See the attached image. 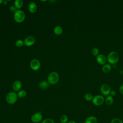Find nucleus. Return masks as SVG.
<instances>
[{
    "label": "nucleus",
    "instance_id": "1",
    "mask_svg": "<svg viewBox=\"0 0 123 123\" xmlns=\"http://www.w3.org/2000/svg\"><path fill=\"white\" fill-rule=\"evenodd\" d=\"M119 58L118 53L115 51H112L109 53L107 57V60L110 63L113 65L118 62Z\"/></svg>",
    "mask_w": 123,
    "mask_h": 123
},
{
    "label": "nucleus",
    "instance_id": "2",
    "mask_svg": "<svg viewBox=\"0 0 123 123\" xmlns=\"http://www.w3.org/2000/svg\"><path fill=\"white\" fill-rule=\"evenodd\" d=\"M25 13L21 10H17V11L14 13V19L17 23H20L23 22L25 19Z\"/></svg>",
    "mask_w": 123,
    "mask_h": 123
},
{
    "label": "nucleus",
    "instance_id": "3",
    "mask_svg": "<svg viewBox=\"0 0 123 123\" xmlns=\"http://www.w3.org/2000/svg\"><path fill=\"white\" fill-rule=\"evenodd\" d=\"M59 79V76L58 74L56 72H52L48 75V83L50 84L54 85L58 82Z\"/></svg>",
    "mask_w": 123,
    "mask_h": 123
},
{
    "label": "nucleus",
    "instance_id": "4",
    "mask_svg": "<svg viewBox=\"0 0 123 123\" xmlns=\"http://www.w3.org/2000/svg\"><path fill=\"white\" fill-rule=\"evenodd\" d=\"M17 95L15 92H10L6 96V101L9 104H14L17 100Z\"/></svg>",
    "mask_w": 123,
    "mask_h": 123
},
{
    "label": "nucleus",
    "instance_id": "5",
    "mask_svg": "<svg viewBox=\"0 0 123 123\" xmlns=\"http://www.w3.org/2000/svg\"><path fill=\"white\" fill-rule=\"evenodd\" d=\"M92 103L95 106H100L105 101V99L104 97L99 95H98L93 97L92 99Z\"/></svg>",
    "mask_w": 123,
    "mask_h": 123
},
{
    "label": "nucleus",
    "instance_id": "6",
    "mask_svg": "<svg viewBox=\"0 0 123 123\" xmlns=\"http://www.w3.org/2000/svg\"><path fill=\"white\" fill-rule=\"evenodd\" d=\"M42 120V115L40 112H36L31 116V120L33 123H38Z\"/></svg>",
    "mask_w": 123,
    "mask_h": 123
},
{
    "label": "nucleus",
    "instance_id": "7",
    "mask_svg": "<svg viewBox=\"0 0 123 123\" xmlns=\"http://www.w3.org/2000/svg\"><path fill=\"white\" fill-rule=\"evenodd\" d=\"M111 91V87L107 84H104L100 87V91L103 95L108 96Z\"/></svg>",
    "mask_w": 123,
    "mask_h": 123
},
{
    "label": "nucleus",
    "instance_id": "8",
    "mask_svg": "<svg viewBox=\"0 0 123 123\" xmlns=\"http://www.w3.org/2000/svg\"><path fill=\"white\" fill-rule=\"evenodd\" d=\"M30 66L32 70L34 71H37L40 67V63L37 60L33 59L30 62Z\"/></svg>",
    "mask_w": 123,
    "mask_h": 123
},
{
    "label": "nucleus",
    "instance_id": "9",
    "mask_svg": "<svg viewBox=\"0 0 123 123\" xmlns=\"http://www.w3.org/2000/svg\"><path fill=\"white\" fill-rule=\"evenodd\" d=\"M24 42V44L25 46L27 47H29V46H32L35 43V39L32 36H28L25 38Z\"/></svg>",
    "mask_w": 123,
    "mask_h": 123
},
{
    "label": "nucleus",
    "instance_id": "10",
    "mask_svg": "<svg viewBox=\"0 0 123 123\" xmlns=\"http://www.w3.org/2000/svg\"><path fill=\"white\" fill-rule=\"evenodd\" d=\"M96 60L98 63L101 65H104L107 61L106 56L102 54H99L97 56Z\"/></svg>",
    "mask_w": 123,
    "mask_h": 123
},
{
    "label": "nucleus",
    "instance_id": "11",
    "mask_svg": "<svg viewBox=\"0 0 123 123\" xmlns=\"http://www.w3.org/2000/svg\"><path fill=\"white\" fill-rule=\"evenodd\" d=\"M22 87V83L19 80H16L12 85V89L14 91H19Z\"/></svg>",
    "mask_w": 123,
    "mask_h": 123
},
{
    "label": "nucleus",
    "instance_id": "12",
    "mask_svg": "<svg viewBox=\"0 0 123 123\" xmlns=\"http://www.w3.org/2000/svg\"><path fill=\"white\" fill-rule=\"evenodd\" d=\"M37 10V6L35 2L32 1L28 5V10L31 13H35Z\"/></svg>",
    "mask_w": 123,
    "mask_h": 123
},
{
    "label": "nucleus",
    "instance_id": "13",
    "mask_svg": "<svg viewBox=\"0 0 123 123\" xmlns=\"http://www.w3.org/2000/svg\"><path fill=\"white\" fill-rule=\"evenodd\" d=\"M97 118L94 116L88 117L85 121V123H97Z\"/></svg>",
    "mask_w": 123,
    "mask_h": 123
},
{
    "label": "nucleus",
    "instance_id": "14",
    "mask_svg": "<svg viewBox=\"0 0 123 123\" xmlns=\"http://www.w3.org/2000/svg\"><path fill=\"white\" fill-rule=\"evenodd\" d=\"M111 69V66L110 64H104L102 68V70L104 73H109Z\"/></svg>",
    "mask_w": 123,
    "mask_h": 123
},
{
    "label": "nucleus",
    "instance_id": "15",
    "mask_svg": "<svg viewBox=\"0 0 123 123\" xmlns=\"http://www.w3.org/2000/svg\"><path fill=\"white\" fill-rule=\"evenodd\" d=\"M105 102L107 105H111L113 102V97L111 95H108V96H107L105 99Z\"/></svg>",
    "mask_w": 123,
    "mask_h": 123
},
{
    "label": "nucleus",
    "instance_id": "16",
    "mask_svg": "<svg viewBox=\"0 0 123 123\" xmlns=\"http://www.w3.org/2000/svg\"><path fill=\"white\" fill-rule=\"evenodd\" d=\"M23 5V1L22 0H15L14 1V6L17 10H19Z\"/></svg>",
    "mask_w": 123,
    "mask_h": 123
},
{
    "label": "nucleus",
    "instance_id": "17",
    "mask_svg": "<svg viewBox=\"0 0 123 123\" xmlns=\"http://www.w3.org/2000/svg\"><path fill=\"white\" fill-rule=\"evenodd\" d=\"M49 86V83L46 81H42L39 83V86L41 89H47Z\"/></svg>",
    "mask_w": 123,
    "mask_h": 123
},
{
    "label": "nucleus",
    "instance_id": "18",
    "mask_svg": "<svg viewBox=\"0 0 123 123\" xmlns=\"http://www.w3.org/2000/svg\"><path fill=\"white\" fill-rule=\"evenodd\" d=\"M53 31L55 34L60 35L62 33V28L60 26H56L54 28Z\"/></svg>",
    "mask_w": 123,
    "mask_h": 123
},
{
    "label": "nucleus",
    "instance_id": "19",
    "mask_svg": "<svg viewBox=\"0 0 123 123\" xmlns=\"http://www.w3.org/2000/svg\"><path fill=\"white\" fill-rule=\"evenodd\" d=\"M17 95V97L20 98H23L26 96V92L24 90H21L18 92Z\"/></svg>",
    "mask_w": 123,
    "mask_h": 123
},
{
    "label": "nucleus",
    "instance_id": "20",
    "mask_svg": "<svg viewBox=\"0 0 123 123\" xmlns=\"http://www.w3.org/2000/svg\"><path fill=\"white\" fill-rule=\"evenodd\" d=\"M61 123H67L68 122V118L66 115H62L60 119Z\"/></svg>",
    "mask_w": 123,
    "mask_h": 123
},
{
    "label": "nucleus",
    "instance_id": "21",
    "mask_svg": "<svg viewBox=\"0 0 123 123\" xmlns=\"http://www.w3.org/2000/svg\"><path fill=\"white\" fill-rule=\"evenodd\" d=\"M84 98H85V99L86 101H91V100H92L93 98V96L92 94L88 93H86L85 95Z\"/></svg>",
    "mask_w": 123,
    "mask_h": 123
},
{
    "label": "nucleus",
    "instance_id": "22",
    "mask_svg": "<svg viewBox=\"0 0 123 123\" xmlns=\"http://www.w3.org/2000/svg\"><path fill=\"white\" fill-rule=\"evenodd\" d=\"M24 44V42L21 39L17 40L15 42V45L17 47H21L23 46Z\"/></svg>",
    "mask_w": 123,
    "mask_h": 123
},
{
    "label": "nucleus",
    "instance_id": "23",
    "mask_svg": "<svg viewBox=\"0 0 123 123\" xmlns=\"http://www.w3.org/2000/svg\"><path fill=\"white\" fill-rule=\"evenodd\" d=\"M111 123H123V121L118 118H114L112 119Z\"/></svg>",
    "mask_w": 123,
    "mask_h": 123
},
{
    "label": "nucleus",
    "instance_id": "24",
    "mask_svg": "<svg viewBox=\"0 0 123 123\" xmlns=\"http://www.w3.org/2000/svg\"><path fill=\"white\" fill-rule=\"evenodd\" d=\"M92 53L95 56H97L99 54V50L97 48H94L92 50Z\"/></svg>",
    "mask_w": 123,
    "mask_h": 123
},
{
    "label": "nucleus",
    "instance_id": "25",
    "mask_svg": "<svg viewBox=\"0 0 123 123\" xmlns=\"http://www.w3.org/2000/svg\"><path fill=\"white\" fill-rule=\"evenodd\" d=\"M41 123H54V122L51 118H46L43 120Z\"/></svg>",
    "mask_w": 123,
    "mask_h": 123
},
{
    "label": "nucleus",
    "instance_id": "26",
    "mask_svg": "<svg viewBox=\"0 0 123 123\" xmlns=\"http://www.w3.org/2000/svg\"><path fill=\"white\" fill-rule=\"evenodd\" d=\"M9 10L12 12H14V13H15V12L17 11L16 8L15 7V6H11L9 8Z\"/></svg>",
    "mask_w": 123,
    "mask_h": 123
},
{
    "label": "nucleus",
    "instance_id": "27",
    "mask_svg": "<svg viewBox=\"0 0 123 123\" xmlns=\"http://www.w3.org/2000/svg\"><path fill=\"white\" fill-rule=\"evenodd\" d=\"M110 94L111 96H112H112H115V95H116V92H115V91H114V90H112L111 91Z\"/></svg>",
    "mask_w": 123,
    "mask_h": 123
},
{
    "label": "nucleus",
    "instance_id": "28",
    "mask_svg": "<svg viewBox=\"0 0 123 123\" xmlns=\"http://www.w3.org/2000/svg\"><path fill=\"white\" fill-rule=\"evenodd\" d=\"M119 91H120V93H121L122 95H123V84L122 85L120 86V87H119Z\"/></svg>",
    "mask_w": 123,
    "mask_h": 123
},
{
    "label": "nucleus",
    "instance_id": "29",
    "mask_svg": "<svg viewBox=\"0 0 123 123\" xmlns=\"http://www.w3.org/2000/svg\"><path fill=\"white\" fill-rule=\"evenodd\" d=\"M67 123H76V122L74 120H70V121H68Z\"/></svg>",
    "mask_w": 123,
    "mask_h": 123
},
{
    "label": "nucleus",
    "instance_id": "30",
    "mask_svg": "<svg viewBox=\"0 0 123 123\" xmlns=\"http://www.w3.org/2000/svg\"><path fill=\"white\" fill-rule=\"evenodd\" d=\"M3 3L4 5H6L7 3V0H3Z\"/></svg>",
    "mask_w": 123,
    "mask_h": 123
},
{
    "label": "nucleus",
    "instance_id": "31",
    "mask_svg": "<svg viewBox=\"0 0 123 123\" xmlns=\"http://www.w3.org/2000/svg\"><path fill=\"white\" fill-rule=\"evenodd\" d=\"M2 2H3V0H0V4Z\"/></svg>",
    "mask_w": 123,
    "mask_h": 123
},
{
    "label": "nucleus",
    "instance_id": "32",
    "mask_svg": "<svg viewBox=\"0 0 123 123\" xmlns=\"http://www.w3.org/2000/svg\"></svg>",
    "mask_w": 123,
    "mask_h": 123
}]
</instances>
